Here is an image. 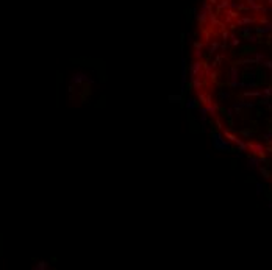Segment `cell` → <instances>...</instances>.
Listing matches in <instances>:
<instances>
[{
  "label": "cell",
  "mask_w": 272,
  "mask_h": 270,
  "mask_svg": "<svg viewBox=\"0 0 272 270\" xmlns=\"http://www.w3.org/2000/svg\"><path fill=\"white\" fill-rule=\"evenodd\" d=\"M213 136V145H214V148H217V150H227L230 151L232 150V147H230V142L227 141V139H224V136H222V131L221 133H211Z\"/></svg>",
  "instance_id": "1"
},
{
  "label": "cell",
  "mask_w": 272,
  "mask_h": 270,
  "mask_svg": "<svg viewBox=\"0 0 272 270\" xmlns=\"http://www.w3.org/2000/svg\"><path fill=\"white\" fill-rule=\"evenodd\" d=\"M189 75L191 76H200V78L205 76V72L202 69V61L200 60H196V61L191 62V66H189Z\"/></svg>",
  "instance_id": "2"
},
{
  "label": "cell",
  "mask_w": 272,
  "mask_h": 270,
  "mask_svg": "<svg viewBox=\"0 0 272 270\" xmlns=\"http://www.w3.org/2000/svg\"><path fill=\"white\" fill-rule=\"evenodd\" d=\"M70 81L74 83V84H83L85 81L88 83V84H91V83L94 81V80H92V78H88V75H86V74H83V72H77V74H74V75H72Z\"/></svg>",
  "instance_id": "3"
},
{
  "label": "cell",
  "mask_w": 272,
  "mask_h": 270,
  "mask_svg": "<svg viewBox=\"0 0 272 270\" xmlns=\"http://www.w3.org/2000/svg\"><path fill=\"white\" fill-rule=\"evenodd\" d=\"M197 102H200L202 105L205 106V105H210V103H213V97H211V94L202 92V89H200V91H197Z\"/></svg>",
  "instance_id": "4"
},
{
  "label": "cell",
  "mask_w": 272,
  "mask_h": 270,
  "mask_svg": "<svg viewBox=\"0 0 272 270\" xmlns=\"http://www.w3.org/2000/svg\"><path fill=\"white\" fill-rule=\"evenodd\" d=\"M206 108V112L211 116V117H217V111H219V105H217V102H213L210 103V105H205Z\"/></svg>",
  "instance_id": "5"
},
{
  "label": "cell",
  "mask_w": 272,
  "mask_h": 270,
  "mask_svg": "<svg viewBox=\"0 0 272 270\" xmlns=\"http://www.w3.org/2000/svg\"><path fill=\"white\" fill-rule=\"evenodd\" d=\"M222 136H224V137H225L228 142H233V144L238 141V136H236V134H235V133L232 131V130H227V128H224V130H222Z\"/></svg>",
  "instance_id": "6"
},
{
  "label": "cell",
  "mask_w": 272,
  "mask_h": 270,
  "mask_svg": "<svg viewBox=\"0 0 272 270\" xmlns=\"http://www.w3.org/2000/svg\"><path fill=\"white\" fill-rule=\"evenodd\" d=\"M191 88H194L196 91H200L203 88V81L200 76H191Z\"/></svg>",
  "instance_id": "7"
},
{
  "label": "cell",
  "mask_w": 272,
  "mask_h": 270,
  "mask_svg": "<svg viewBox=\"0 0 272 270\" xmlns=\"http://www.w3.org/2000/svg\"><path fill=\"white\" fill-rule=\"evenodd\" d=\"M247 163H249V164H247V167L253 170V169H258V167H260L261 159L258 158V156H253V155H252V158H249V161H247Z\"/></svg>",
  "instance_id": "8"
},
{
  "label": "cell",
  "mask_w": 272,
  "mask_h": 270,
  "mask_svg": "<svg viewBox=\"0 0 272 270\" xmlns=\"http://www.w3.org/2000/svg\"><path fill=\"white\" fill-rule=\"evenodd\" d=\"M238 78H239V69H238V66L235 64L230 67V81H238Z\"/></svg>",
  "instance_id": "9"
},
{
  "label": "cell",
  "mask_w": 272,
  "mask_h": 270,
  "mask_svg": "<svg viewBox=\"0 0 272 270\" xmlns=\"http://www.w3.org/2000/svg\"><path fill=\"white\" fill-rule=\"evenodd\" d=\"M239 134H241L242 137H246V139H252V137L256 136V131H255V130L246 128V130H241V131H239Z\"/></svg>",
  "instance_id": "10"
},
{
  "label": "cell",
  "mask_w": 272,
  "mask_h": 270,
  "mask_svg": "<svg viewBox=\"0 0 272 270\" xmlns=\"http://www.w3.org/2000/svg\"><path fill=\"white\" fill-rule=\"evenodd\" d=\"M247 5L250 6V8H252L253 11H263V13L266 11L264 8H261L260 5H258V3H256V0H247Z\"/></svg>",
  "instance_id": "11"
},
{
  "label": "cell",
  "mask_w": 272,
  "mask_h": 270,
  "mask_svg": "<svg viewBox=\"0 0 272 270\" xmlns=\"http://www.w3.org/2000/svg\"><path fill=\"white\" fill-rule=\"evenodd\" d=\"M242 97H261V91L260 89H253V91H244Z\"/></svg>",
  "instance_id": "12"
},
{
  "label": "cell",
  "mask_w": 272,
  "mask_h": 270,
  "mask_svg": "<svg viewBox=\"0 0 272 270\" xmlns=\"http://www.w3.org/2000/svg\"><path fill=\"white\" fill-rule=\"evenodd\" d=\"M224 58H225V55H224V53H221V55H217V56H216V60L213 61V64H211V67H213V69H216V67H219V64H221L222 61H224Z\"/></svg>",
  "instance_id": "13"
},
{
  "label": "cell",
  "mask_w": 272,
  "mask_h": 270,
  "mask_svg": "<svg viewBox=\"0 0 272 270\" xmlns=\"http://www.w3.org/2000/svg\"><path fill=\"white\" fill-rule=\"evenodd\" d=\"M235 144H236V147H238V151H246L247 150V142H244L242 139H238Z\"/></svg>",
  "instance_id": "14"
},
{
  "label": "cell",
  "mask_w": 272,
  "mask_h": 270,
  "mask_svg": "<svg viewBox=\"0 0 272 270\" xmlns=\"http://www.w3.org/2000/svg\"><path fill=\"white\" fill-rule=\"evenodd\" d=\"M253 22H255V19H252V17H241L238 20V25H247V24H253Z\"/></svg>",
  "instance_id": "15"
},
{
  "label": "cell",
  "mask_w": 272,
  "mask_h": 270,
  "mask_svg": "<svg viewBox=\"0 0 272 270\" xmlns=\"http://www.w3.org/2000/svg\"><path fill=\"white\" fill-rule=\"evenodd\" d=\"M264 60H266V55H263V53H260V52H255V62L256 64H261Z\"/></svg>",
  "instance_id": "16"
},
{
  "label": "cell",
  "mask_w": 272,
  "mask_h": 270,
  "mask_svg": "<svg viewBox=\"0 0 272 270\" xmlns=\"http://www.w3.org/2000/svg\"><path fill=\"white\" fill-rule=\"evenodd\" d=\"M202 69H203V72H205V75H208V74L213 70V67H211V64H208L206 61H205V62L202 61Z\"/></svg>",
  "instance_id": "17"
},
{
  "label": "cell",
  "mask_w": 272,
  "mask_h": 270,
  "mask_svg": "<svg viewBox=\"0 0 272 270\" xmlns=\"http://www.w3.org/2000/svg\"><path fill=\"white\" fill-rule=\"evenodd\" d=\"M261 95H266V97H272V84L271 86H267V88H264L261 91Z\"/></svg>",
  "instance_id": "18"
},
{
  "label": "cell",
  "mask_w": 272,
  "mask_h": 270,
  "mask_svg": "<svg viewBox=\"0 0 272 270\" xmlns=\"http://www.w3.org/2000/svg\"><path fill=\"white\" fill-rule=\"evenodd\" d=\"M217 48H219V42H213L210 47H208V53H210V55H213V53H214Z\"/></svg>",
  "instance_id": "19"
},
{
  "label": "cell",
  "mask_w": 272,
  "mask_h": 270,
  "mask_svg": "<svg viewBox=\"0 0 272 270\" xmlns=\"http://www.w3.org/2000/svg\"><path fill=\"white\" fill-rule=\"evenodd\" d=\"M169 102H172V103H181V102H183V98H181V95H169Z\"/></svg>",
  "instance_id": "20"
},
{
  "label": "cell",
  "mask_w": 272,
  "mask_h": 270,
  "mask_svg": "<svg viewBox=\"0 0 272 270\" xmlns=\"http://www.w3.org/2000/svg\"><path fill=\"white\" fill-rule=\"evenodd\" d=\"M214 125H216V128L219 130V131H222L224 130V123H222V120L219 117H214Z\"/></svg>",
  "instance_id": "21"
},
{
  "label": "cell",
  "mask_w": 272,
  "mask_h": 270,
  "mask_svg": "<svg viewBox=\"0 0 272 270\" xmlns=\"http://www.w3.org/2000/svg\"><path fill=\"white\" fill-rule=\"evenodd\" d=\"M206 76L211 80L213 83H216V81H217V72H216V70H211V72H210V74H208Z\"/></svg>",
  "instance_id": "22"
},
{
  "label": "cell",
  "mask_w": 272,
  "mask_h": 270,
  "mask_svg": "<svg viewBox=\"0 0 272 270\" xmlns=\"http://www.w3.org/2000/svg\"><path fill=\"white\" fill-rule=\"evenodd\" d=\"M196 106H197V103H196L194 98H189V100L186 102V108H188V109H194Z\"/></svg>",
  "instance_id": "23"
},
{
  "label": "cell",
  "mask_w": 272,
  "mask_h": 270,
  "mask_svg": "<svg viewBox=\"0 0 272 270\" xmlns=\"http://www.w3.org/2000/svg\"><path fill=\"white\" fill-rule=\"evenodd\" d=\"M258 170L261 172V175H263L264 178H271V172H269L266 167H258Z\"/></svg>",
  "instance_id": "24"
},
{
  "label": "cell",
  "mask_w": 272,
  "mask_h": 270,
  "mask_svg": "<svg viewBox=\"0 0 272 270\" xmlns=\"http://www.w3.org/2000/svg\"><path fill=\"white\" fill-rule=\"evenodd\" d=\"M263 139L267 142V144H272V131H267V133H264L263 134Z\"/></svg>",
  "instance_id": "25"
},
{
  "label": "cell",
  "mask_w": 272,
  "mask_h": 270,
  "mask_svg": "<svg viewBox=\"0 0 272 270\" xmlns=\"http://www.w3.org/2000/svg\"><path fill=\"white\" fill-rule=\"evenodd\" d=\"M232 95H230V92H227V91H222V92H219V98L221 100H227V98H230Z\"/></svg>",
  "instance_id": "26"
},
{
  "label": "cell",
  "mask_w": 272,
  "mask_h": 270,
  "mask_svg": "<svg viewBox=\"0 0 272 270\" xmlns=\"http://www.w3.org/2000/svg\"><path fill=\"white\" fill-rule=\"evenodd\" d=\"M230 39H232V41H230V46H232V47L239 46V39H236V36H235V34H232V38H230Z\"/></svg>",
  "instance_id": "27"
},
{
  "label": "cell",
  "mask_w": 272,
  "mask_h": 270,
  "mask_svg": "<svg viewBox=\"0 0 272 270\" xmlns=\"http://www.w3.org/2000/svg\"><path fill=\"white\" fill-rule=\"evenodd\" d=\"M269 102H271V97H266V95H263V97H261V100L258 102V103H260V105H267V103H269Z\"/></svg>",
  "instance_id": "28"
},
{
  "label": "cell",
  "mask_w": 272,
  "mask_h": 270,
  "mask_svg": "<svg viewBox=\"0 0 272 270\" xmlns=\"http://www.w3.org/2000/svg\"><path fill=\"white\" fill-rule=\"evenodd\" d=\"M261 66H264V67H267V69L272 70V61L271 60H264V61L261 62Z\"/></svg>",
  "instance_id": "29"
},
{
  "label": "cell",
  "mask_w": 272,
  "mask_h": 270,
  "mask_svg": "<svg viewBox=\"0 0 272 270\" xmlns=\"http://www.w3.org/2000/svg\"><path fill=\"white\" fill-rule=\"evenodd\" d=\"M202 48H203V42H199V41L194 42V50H202Z\"/></svg>",
  "instance_id": "30"
},
{
  "label": "cell",
  "mask_w": 272,
  "mask_h": 270,
  "mask_svg": "<svg viewBox=\"0 0 272 270\" xmlns=\"http://www.w3.org/2000/svg\"><path fill=\"white\" fill-rule=\"evenodd\" d=\"M202 50H194V58H196V60H202Z\"/></svg>",
  "instance_id": "31"
},
{
  "label": "cell",
  "mask_w": 272,
  "mask_h": 270,
  "mask_svg": "<svg viewBox=\"0 0 272 270\" xmlns=\"http://www.w3.org/2000/svg\"><path fill=\"white\" fill-rule=\"evenodd\" d=\"M222 39H224V42H227V41H228V31H222Z\"/></svg>",
  "instance_id": "32"
},
{
  "label": "cell",
  "mask_w": 272,
  "mask_h": 270,
  "mask_svg": "<svg viewBox=\"0 0 272 270\" xmlns=\"http://www.w3.org/2000/svg\"><path fill=\"white\" fill-rule=\"evenodd\" d=\"M247 39H249V42H256V41H258L256 36H250V34L247 36Z\"/></svg>",
  "instance_id": "33"
},
{
  "label": "cell",
  "mask_w": 272,
  "mask_h": 270,
  "mask_svg": "<svg viewBox=\"0 0 272 270\" xmlns=\"http://www.w3.org/2000/svg\"><path fill=\"white\" fill-rule=\"evenodd\" d=\"M263 189H264V187H263V184H260V183H258V184H256V194H261V192H263Z\"/></svg>",
  "instance_id": "34"
},
{
  "label": "cell",
  "mask_w": 272,
  "mask_h": 270,
  "mask_svg": "<svg viewBox=\"0 0 272 270\" xmlns=\"http://www.w3.org/2000/svg\"><path fill=\"white\" fill-rule=\"evenodd\" d=\"M242 34L244 36H249V34H250V30H249V28H242Z\"/></svg>",
  "instance_id": "35"
},
{
  "label": "cell",
  "mask_w": 272,
  "mask_h": 270,
  "mask_svg": "<svg viewBox=\"0 0 272 270\" xmlns=\"http://www.w3.org/2000/svg\"><path fill=\"white\" fill-rule=\"evenodd\" d=\"M45 267H47V264H45V262H39L36 269H45Z\"/></svg>",
  "instance_id": "36"
},
{
  "label": "cell",
  "mask_w": 272,
  "mask_h": 270,
  "mask_svg": "<svg viewBox=\"0 0 272 270\" xmlns=\"http://www.w3.org/2000/svg\"><path fill=\"white\" fill-rule=\"evenodd\" d=\"M210 3H211V5H216V3H217V0H210Z\"/></svg>",
  "instance_id": "37"
},
{
  "label": "cell",
  "mask_w": 272,
  "mask_h": 270,
  "mask_svg": "<svg viewBox=\"0 0 272 270\" xmlns=\"http://www.w3.org/2000/svg\"><path fill=\"white\" fill-rule=\"evenodd\" d=\"M269 81H271V84H272V74L269 75Z\"/></svg>",
  "instance_id": "38"
},
{
  "label": "cell",
  "mask_w": 272,
  "mask_h": 270,
  "mask_svg": "<svg viewBox=\"0 0 272 270\" xmlns=\"http://www.w3.org/2000/svg\"><path fill=\"white\" fill-rule=\"evenodd\" d=\"M267 3H269V5H272V0H267Z\"/></svg>",
  "instance_id": "39"
},
{
  "label": "cell",
  "mask_w": 272,
  "mask_h": 270,
  "mask_svg": "<svg viewBox=\"0 0 272 270\" xmlns=\"http://www.w3.org/2000/svg\"><path fill=\"white\" fill-rule=\"evenodd\" d=\"M269 123H271V125H272V119H269Z\"/></svg>",
  "instance_id": "40"
},
{
  "label": "cell",
  "mask_w": 272,
  "mask_h": 270,
  "mask_svg": "<svg viewBox=\"0 0 272 270\" xmlns=\"http://www.w3.org/2000/svg\"><path fill=\"white\" fill-rule=\"evenodd\" d=\"M271 102H272V97H271Z\"/></svg>",
  "instance_id": "41"
}]
</instances>
